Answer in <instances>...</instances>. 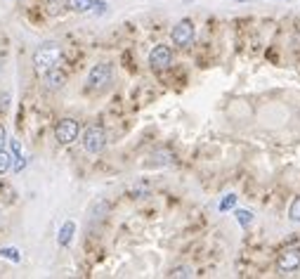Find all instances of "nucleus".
Returning <instances> with one entry per match:
<instances>
[{
	"mask_svg": "<svg viewBox=\"0 0 300 279\" xmlns=\"http://www.w3.org/2000/svg\"><path fill=\"white\" fill-rule=\"evenodd\" d=\"M61 61V48L57 43H43L41 48L34 52V67L38 74H45L50 69L59 67Z\"/></svg>",
	"mask_w": 300,
	"mask_h": 279,
	"instance_id": "nucleus-1",
	"label": "nucleus"
},
{
	"mask_svg": "<svg viewBox=\"0 0 300 279\" xmlns=\"http://www.w3.org/2000/svg\"><path fill=\"white\" fill-rule=\"evenodd\" d=\"M107 147V133H104L102 126H88L85 135H83V149L88 154H99V151Z\"/></svg>",
	"mask_w": 300,
	"mask_h": 279,
	"instance_id": "nucleus-2",
	"label": "nucleus"
},
{
	"mask_svg": "<svg viewBox=\"0 0 300 279\" xmlns=\"http://www.w3.org/2000/svg\"><path fill=\"white\" fill-rule=\"evenodd\" d=\"M111 76H114L111 64H107V61L95 64V67L90 69V74H88V88L90 90H104L111 83Z\"/></svg>",
	"mask_w": 300,
	"mask_h": 279,
	"instance_id": "nucleus-3",
	"label": "nucleus"
},
{
	"mask_svg": "<svg viewBox=\"0 0 300 279\" xmlns=\"http://www.w3.org/2000/svg\"><path fill=\"white\" fill-rule=\"evenodd\" d=\"M78 133H81V126H78V121H74V118H61L55 128V137L59 144L76 142V140H78Z\"/></svg>",
	"mask_w": 300,
	"mask_h": 279,
	"instance_id": "nucleus-4",
	"label": "nucleus"
},
{
	"mask_svg": "<svg viewBox=\"0 0 300 279\" xmlns=\"http://www.w3.org/2000/svg\"><path fill=\"white\" fill-rule=\"evenodd\" d=\"M173 64V50L168 45H154V50L149 52V67L154 71H163Z\"/></svg>",
	"mask_w": 300,
	"mask_h": 279,
	"instance_id": "nucleus-5",
	"label": "nucleus"
},
{
	"mask_svg": "<svg viewBox=\"0 0 300 279\" xmlns=\"http://www.w3.org/2000/svg\"><path fill=\"white\" fill-rule=\"evenodd\" d=\"M300 267V249L298 246H291V249H284L277 258V270L281 272H293Z\"/></svg>",
	"mask_w": 300,
	"mask_h": 279,
	"instance_id": "nucleus-6",
	"label": "nucleus"
},
{
	"mask_svg": "<svg viewBox=\"0 0 300 279\" xmlns=\"http://www.w3.org/2000/svg\"><path fill=\"white\" fill-rule=\"evenodd\" d=\"M171 38H173L175 45H180V48H182V45H189V43L194 41V24H191V19L178 21L171 31Z\"/></svg>",
	"mask_w": 300,
	"mask_h": 279,
	"instance_id": "nucleus-7",
	"label": "nucleus"
},
{
	"mask_svg": "<svg viewBox=\"0 0 300 279\" xmlns=\"http://www.w3.org/2000/svg\"><path fill=\"white\" fill-rule=\"evenodd\" d=\"M69 7L74 10V12H97V14H104L107 12V3L102 0H66Z\"/></svg>",
	"mask_w": 300,
	"mask_h": 279,
	"instance_id": "nucleus-8",
	"label": "nucleus"
},
{
	"mask_svg": "<svg viewBox=\"0 0 300 279\" xmlns=\"http://www.w3.org/2000/svg\"><path fill=\"white\" fill-rule=\"evenodd\" d=\"M43 78H45V88H50V90H59L61 85H64V81H66V76L61 74L57 67L50 69V71H45Z\"/></svg>",
	"mask_w": 300,
	"mask_h": 279,
	"instance_id": "nucleus-9",
	"label": "nucleus"
},
{
	"mask_svg": "<svg viewBox=\"0 0 300 279\" xmlns=\"http://www.w3.org/2000/svg\"><path fill=\"white\" fill-rule=\"evenodd\" d=\"M74 234H76V223H74V220H66V223L61 225L59 234H57V244H59V246H69V244H71V239H74Z\"/></svg>",
	"mask_w": 300,
	"mask_h": 279,
	"instance_id": "nucleus-10",
	"label": "nucleus"
},
{
	"mask_svg": "<svg viewBox=\"0 0 300 279\" xmlns=\"http://www.w3.org/2000/svg\"><path fill=\"white\" fill-rule=\"evenodd\" d=\"M0 256L7 260H12V263H19L21 260V253L14 249V246H5V249H0Z\"/></svg>",
	"mask_w": 300,
	"mask_h": 279,
	"instance_id": "nucleus-11",
	"label": "nucleus"
},
{
	"mask_svg": "<svg viewBox=\"0 0 300 279\" xmlns=\"http://www.w3.org/2000/svg\"><path fill=\"white\" fill-rule=\"evenodd\" d=\"M237 199H239V197H237V194H227V197L222 199V201H220V206H218V208H220V213L232 211L234 206H237Z\"/></svg>",
	"mask_w": 300,
	"mask_h": 279,
	"instance_id": "nucleus-12",
	"label": "nucleus"
},
{
	"mask_svg": "<svg viewBox=\"0 0 300 279\" xmlns=\"http://www.w3.org/2000/svg\"><path fill=\"white\" fill-rule=\"evenodd\" d=\"M237 223L244 225V227H248V225L253 223V213L246 211V208H237Z\"/></svg>",
	"mask_w": 300,
	"mask_h": 279,
	"instance_id": "nucleus-13",
	"label": "nucleus"
},
{
	"mask_svg": "<svg viewBox=\"0 0 300 279\" xmlns=\"http://www.w3.org/2000/svg\"><path fill=\"white\" fill-rule=\"evenodd\" d=\"M12 168V154H7L5 149H0V173H7Z\"/></svg>",
	"mask_w": 300,
	"mask_h": 279,
	"instance_id": "nucleus-14",
	"label": "nucleus"
},
{
	"mask_svg": "<svg viewBox=\"0 0 300 279\" xmlns=\"http://www.w3.org/2000/svg\"><path fill=\"white\" fill-rule=\"evenodd\" d=\"M288 218L293 220V223H300V197H295L291 201V208H288Z\"/></svg>",
	"mask_w": 300,
	"mask_h": 279,
	"instance_id": "nucleus-15",
	"label": "nucleus"
},
{
	"mask_svg": "<svg viewBox=\"0 0 300 279\" xmlns=\"http://www.w3.org/2000/svg\"><path fill=\"white\" fill-rule=\"evenodd\" d=\"M168 277H171V279H175V277H191V270H189V267H175V270L168 272Z\"/></svg>",
	"mask_w": 300,
	"mask_h": 279,
	"instance_id": "nucleus-16",
	"label": "nucleus"
},
{
	"mask_svg": "<svg viewBox=\"0 0 300 279\" xmlns=\"http://www.w3.org/2000/svg\"><path fill=\"white\" fill-rule=\"evenodd\" d=\"M5 140H7V135H5V128H3V126H0V149H3V147H5Z\"/></svg>",
	"mask_w": 300,
	"mask_h": 279,
	"instance_id": "nucleus-17",
	"label": "nucleus"
},
{
	"mask_svg": "<svg viewBox=\"0 0 300 279\" xmlns=\"http://www.w3.org/2000/svg\"><path fill=\"white\" fill-rule=\"evenodd\" d=\"M234 3H251V0H234Z\"/></svg>",
	"mask_w": 300,
	"mask_h": 279,
	"instance_id": "nucleus-18",
	"label": "nucleus"
}]
</instances>
